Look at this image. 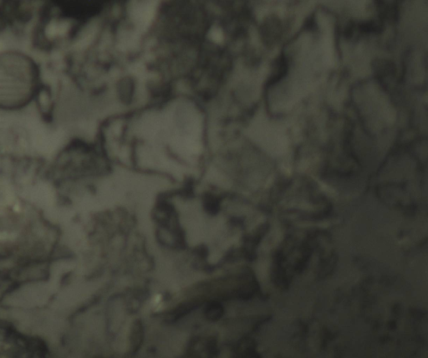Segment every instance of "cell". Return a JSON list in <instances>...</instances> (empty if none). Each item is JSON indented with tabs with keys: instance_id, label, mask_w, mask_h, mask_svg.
I'll return each instance as SVG.
<instances>
[{
	"instance_id": "obj_1",
	"label": "cell",
	"mask_w": 428,
	"mask_h": 358,
	"mask_svg": "<svg viewBox=\"0 0 428 358\" xmlns=\"http://www.w3.org/2000/svg\"><path fill=\"white\" fill-rule=\"evenodd\" d=\"M221 199L214 194H206L203 199V207L206 212L211 215L218 214L220 210Z\"/></svg>"
},
{
	"instance_id": "obj_3",
	"label": "cell",
	"mask_w": 428,
	"mask_h": 358,
	"mask_svg": "<svg viewBox=\"0 0 428 358\" xmlns=\"http://www.w3.org/2000/svg\"><path fill=\"white\" fill-rule=\"evenodd\" d=\"M224 309L219 302H211L205 309L204 315L210 321H217L224 316Z\"/></svg>"
},
{
	"instance_id": "obj_5",
	"label": "cell",
	"mask_w": 428,
	"mask_h": 358,
	"mask_svg": "<svg viewBox=\"0 0 428 358\" xmlns=\"http://www.w3.org/2000/svg\"><path fill=\"white\" fill-rule=\"evenodd\" d=\"M206 347H207L206 349H207V353H208L210 356H215L219 353V352H218V343H217L216 339L209 338V340L207 341Z\"/></svg>"
},
{
	"instance_id": "obj_4",
	"label": "cell",
	"mask_w": 428,
	"mask_h": 358,
	"mask_svg": "<svg viewBox=\"0 0 428 358\" xmlns=\"http://www.w3.org/2000/svg\"><path fill=\"white\" fill-rule=\"evenodd\" d=\"M199 305H200L199 302H191L181 305L179 307H176V310H174V312H173V320L176 321L182 316H186L187 314L194 310L196 307H199Z\"/></svg>"
},
{
	"instance_id": "obj_2",
	"label": "cell",
	"mask_w": 428,
	"mask_h": 358,
	"mask_svg": "<svg viewBox=\"0 0 428 358\" xmlns=\"http://www.w3.org/2000/svg\"><path fill=\"white\" fill-rule=\"evenodd\" d=\"M130 340H131V347L133 350V353H135L142 346L143 341V327L140 321H136L134 323L131 330Z\"/></svg>"
}]
</instances>
